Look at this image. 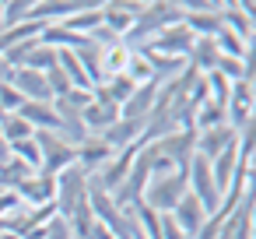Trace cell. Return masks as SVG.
<instances>
[{
	"label": "cell",
	"mask_w": 256,
	"mask_h": 239,
	"mask_svg": "<svg viewBox=\"0 0 256 239\" xmlns=\"http://www.w3.org/2000/svg\"><path fill=\"white\" fill-rule=\"evenodd\" d=\"M112 155H116V151H112V148H109L98 134H88V137L78 144V165H81L84 172H98V169H102Z\"/></svg>",
	"instance_id": "obj_17"
},
{
	"label": "cell",
	"mask_w": 256,
	"mask_h": 239,
	"mask_svg": "<svg viewBox=\"0 0 256 239\" xmlns=\"http://www.w3.org/2000/svg\"><path fill=\"white\" fill-rule=\"evenodd\" d=\"M8 85H11V88H14V92H18L25 102H53L50 85H46V74H39V71L18 67V71H11Z\"/></svg>",
	"instance_id": "obj_9"
},
{
	"label": "cell",
	"mask_w": 256,
	"mask_h": 239,
	"mask_svg": "<svg viewBox=\"0 0 256 239\" xmlns=\"http://www.w3.org/2000/svg\"><path fill=\"white\" fill-rule=\"evenodd\" d=\"M207 218H210V214L204 211V204H200V200H196L190 190H186V197H182V200L172 207V221L179 225V232H182L186 239H193V235L204 228V221H207Z\"/></svg>",
	"instance_id": "obj_13"
},
{
	"label": "cell",
	"mask_w": 256,
	"mask_h": 239,
	"mask_svg": "<svg viewBox=\"0 0 256 239\" xmlns=\"http://www.w3.org/2000/svg\"><path fill=\"white\" fill-rule=\"evenodd\" d=\"M18 116H22L36 134H56V130H60V120H56L53 102H25V106L18 109Z\"/></svg>",
	"instance_id": "obj_16"
},
{
	"label": "cell",
	"mask_w": 256,
	"mask_h": 239,
	"mask_svg": "<svg viewBox=\"0 0 256 239\" xmlns=\"http://www.w3.org/2000/svg\"><path fill=\"white\" fill-rule=\"evenodd\" d=\"M22 106H25V99H22L11 85H0V109H4V113L11 116V113H18Z\"/></svg>",
	"instance_id": "obj_29"
},
{
	"label": "cell",
	"mask_w": 256,
	"mask_h": 239,
	"mask_svg": "<svg viewBox=\"0 0 256 239\" xmlns=\"http://www.w3.org/2000/svg\"><path fill=\"white\" fill-rule=\"evenodd\" d=\"M25 214V204L14 190H0V232H14Z\"/></svg>",
	"instance_id": "obj_21"
},
{
	"label": "cell",
	"mask_w": 256,
	"mask_h": 239,
	"mask_svg": "<svg viewBox=\"0 0 256 239\" xmlns=\"http://www.w3.org/2000/svg\"><path fill=\"white\" fill-rule=\"evenodd\" d=\"M176 22H182V11L172 4V0H148V8L134 18V25H130V32L123 36V43H126L130 50H140L148 39H154L162 29H168V25H176Z\"/></svg>",
	"instance_id": "obj_1"
},
{
	"label": "cell",
	"mask_w": 256,
	"mask_h": 239,
	"mask_svg": "<svg viewBox=\"0 0 256 239\" xmlns=\"http://www.w3.org/2000/svg\"><path fill=\"white\" fill-rule=\"evenodd\" d=\"M4 116H8V113H4V109H0V123H4Z\"/></svg>",
	"instance_id": "obj_34"
},
{
	"label": "cell",
	"mask_w": 256,
	"mask_h": 239,
	"mask_svg": "<svg viewBox=\"0 0 256 239\" xmlns=\"http://www.w3.org/2000/svg\"><path fill=\"white\" fill-rule=\"evenodd\" d=\"M193 43H196V36L182 25V22H176V25H168V29H162L154 39H148L140 50H148V53H162V57H179V60H186L190 57V50H193Z\"/></svg>",
	"instance_id": "obj_6"
},
{
	"label": "cell",
	"mask_w": 256,
	"mask_h": 239,
	"mask_svg": "<svg viewBox=\"0 0 256 239\" xmlns=\"http://www.w3.org/2000/svg\"><path fill=\"white\" fill-rule=\"evenodd\" d=\"M64 221H67L70 239H92V232H95V214H92V207H88V204H84V207H78L74 214H67Z\"/></svg>",
	"instance_id": "obj_22"
},
{
	"label": "cell",
	"mask_w": 256,
	"mask_h": 239,
	"mask_svg": "<svg viewBox=\"0 0 256 239\" xmlns=\"http://www.w3.org/2000/svg\"><path fill=\"white\" fill-rule=\"evenodd\" d=\"M256 200H252V193H246L242 197V204L232 211V214H224L221 218V228H218V239H252V207Z\"/></svg>",
	"instance_id": "obj_8"
},
{
	"label": "cell",
	"mask_w": 256,
	"mask_h": 239,
	"mask_svg": "<svg viewBox=\"0 0 256 239\" xmlns=\"http://www.w3.org/2000/svg\"><path fill=\"white\" fill-rule=\"evenodd\" d=\"M224 120H228V127H232L235 134L256 120V92H252V78L232 85V95H228V102H224Z\"/></svg>",
	"instance_id": "obj_5"
},
{
	"label": "cell",
	"mask_w": 256,
	"mask_h": 239,
	"mask_svg": "<svg viewBox=\"0 0 256 239\" xmlns=\"http://www.w3.org/2000/svg\"><path fill=\"white\" fill-rule=\"evenodd\" d=\"M235 141H238V134L228 127V123H221V127H210V130H196V155L200 158H218L221 151H228V148H235Z\"/></svg>",
	"instance_id": "obj_11"
},
{
	"label": "cell",
	"mask_w": 256,
	"mask_h": 239,
	"mask_svg": "<svg viewBox=\"0 0 256 239\" xmlns=\"http://www.w3.org/2000/svg\"><path fill=\"white\" fill-rule=\"evenodd\" d=\"M154 95H158V85H154V81H148V85H137V88L126 95V102L120 106V120L144 123V120L151 116V109H154Z\"/></svg>",
	"instance_id": "obj_14"
},
{
	"label": "cell",
	"mask_w": 256,
	"mask_h": 239,
	"mask_svg": "<svg viewBox=\"0 0 256 239\" xmlns=\"http://www.w3.org/2000/svg\"><path fill=\"white\" fill-rule=\"evenodd\" d=\"M14 193L22 197V204H25V207L53 204V200H56V176H50V172H32V176H28Z\"/></svg>",
	"instance_id": "obj_10"
},
{
	"label": "cell",
	"mask_w": 256,
	"mask_h": 239,
	"mask_svg": "<svg viewBox=\"0 0 256 239\" xmlns=\"http://www.w3.org/2000/svg\"><path fill=\"white\" fill-rule=\"evenodd\" d=\"M36 141H39V151H42V169L39 172L56 176V172H64L67 165L78 162V148L70 141H64L60 134H36Z\"/></svg>",
	"instance_id": "obj_7"
},
{
	"label": "cell",
	"mask_w": 256,
	"mask_h": 239,
	"mask_svg": "<svg viewBox=\"0 0 256 239\" xmlns=\"http://www.w3.org/2000/svg\"><path fill=\"white\" fill-rule=\"evenodd\" d=\"M8 78H11V67H8L4 57H0V85H8Z\"/></svg>",
	"instance_id": "obj_31"
},
{
	"label": "cell",
	"mask_w": 256,
	"mask_h": 239,
	"mask_svg": "<svg viewBox=\"0 0 256 239\" xmlns=\"http://www.w3.org/2000/svg\"><path fill=\"white\" fill-rule=\"evenodd\" d=\"M0 239H18V235L14 232H0Z\"/></svg>",
	"instance_id": "obj_32"
},
{
	"label": "cell",
	"mask_w": 256,
	"mask_h": 239,
	"mask_svg": "<svg viewBox=\"0 0 256 239\" xmlns=\"http://www.w3.org/2000/svg\"><path fill=\"white\" fill-rule=\"evenodd\" d=\"M116 120H120V106H112V102H106V99H95V95H92V102L81 109V123H84L88 134H106Z\"/></svg>",
	"instance_id": "obj_15"
},
{
	"label": "cell",
	"mask_w": 256,
	"mask_h": 239,
	"mask_svg": "<svg viewBox=\"0 0 256 239\" xmlns=\"http://www.w3.org/2000/svg\"><path fill=\"white\" fill-rule=\"evenodd\" d=\"M32 176V169L18 158H8L4 165H0V190H18L25 179Z\"/></svg>",
	"instance_id": "obj_23"
},
{
	"label": "cell",
	"mask_w": 256,
	"mask_h": 239,
	"mask_svg": "<svg viewBox=\"0 0 256 239\" xmlns=\"http://www.w3.org/2000/svg\"><path fill=\"white\" fill-rule=\"evenodd\" d=\"M4 4V29H18V25H25V18H28V4L32 0H0ZM0 29V32H4Z\"/></svg>",
	"instance_id": "obj_28"
},
{
	"label": "cell",
	"mask_w": 256,
	"mask_h": 239,
	"mask_svg": "<svg viewBox=\"0 0 256 239\" xmlns=\"http://www.w3.org/2000/svg\"><path fill=\"white\" fill-rule=\"evenodd\" d=\"M154 144H158V151H162L172 165L186 169V162L193 158V148H196V130H172V134H165V137L154 141Z\"/></svg>",
	"instance_id": "obj_12"
},
{
	"label": "cell",
	"mask_w": 256,
	"mask_h": 239,
	"mask_svg": "<svg viewBox=\"0 0 256 239\" xmlns=\"http://www.w3.org/2000/svg\"><path fill=\"white\" fill-rule=\"evenodd\" d=\"M56 67H60V74L70 81V88L92 92V81H88V74H84V67H81V60H78L74 50H56Z\"/></svg>",
	"instance_id": "obj_19"
},
{
	"label": "cell",
	"mask_w": 256,
	"mask_h": 239,
	"mask_svg": "<svg viewBox=\"0 0 256 239\" xmlns=\"http://www.w3.org/2000/svg\"><path fill=\"white\" fill-rule=\"evenodd\" d=\"M22 67L46 74V71H53V67H56V50H50V46H42V43L36 39V46L28 50V57H25V64H22Z\"/></svg>",
	"instance_id": "obj_24"
},
{
	"label": "cell",
	"mask_w": 256,
	"mask_h": 239,
	"mask_svg": "<svg viewBox=\"0 0 256 239\" xmlns=\"http://www.w3.org/2000/svg\"><path fill=\"white\" fill-rule=\"evenodd\" d=\"M186 169H176V172H162V176H151L148 186H144V197L140 204H148L151 211L158 214H172V207L186 197Z\"/></svg>",
	"instance_id": "obj_2"
},
{
	"label": "cell",
	"mask_w": 256,
	"mask_h": 239,
	"mask_svg": "<svg viewBox=\"0 0 256 239\" xmlns=\"http://www.w3.org/2000/svg\"><path fill=\"white\" fill-rule=\"evenodd\" d=\"M123 74H126L134 85H148V81H151V64H148L144 50H130V60H126Z\"/></svg>",
	"instance_id": "obj_27"
},
{
	"label": "cell",
	"mask_w": 256,
	"mask_h": 239,
	"mask_svg": "<svg viewBox=\"0 0 256 239\" xmlns=\"http://www.w3.org/2000/svg\"><path fill=\"white\" fill-rule=\"evenodd\" d=\"M126 60H130V46H126L123 39H120V43H112V46H102V50H98V71H102V81H106V78L123 74Z\"/></svg>",
	"instance_id": "obj_18"
},
{
	"label": "cell",
	"mask_w": 256,
	"mask_h": 239,
	"mask_svg": "<svg viewBox=\"0 0 256 239\" xmlns=\"http://www.w3.org/2000/svg\"><path fill=\"white\" fill-rule=\"evenodd\" d=\"M0 137H4L8 144H18V141H28V137H36V130L18 116V113H11V116H4V123H0Z\"/></svg>",
	"instance_id": "obj_25"
},
{
	"label": "cell",
	"mask_w": 256,
	"mask_h": 239,
	"mask_svg": "<svg viewBox=\"0 0 256 239\" xmlns=\"http://www.w3.org/2000/svg\"><path fill=\"white\" fill-rule=\"evenodd\" d=\"M0 29H4V4H0Z\"/></svg>",
	"instance_id": "obj_33"
},
{
	"label": "cell",
	"mask_w": 256,
	"mask_h": 239,
	"mask_svg": "<svg viewBox=\"0 0 256 239\" xmlns=\"http://www.w3.org/2000/svg\"><path fill=\"white\" fill-rule=\"evenodd\" d=\"M186 186H190V193L204 204V211H207V214H214V211H218L221 193H218V186H214L210 162H207V158H200L196 151H193V158L186 162Z\"/></svg>",
	"instance_id": "obj_4"
},
{
	"label": "cell",
	"mask_w": 256,
	"mask_h": 239,
	"mask_svg": "<svg viewBox=\"0 0 256 239\" xmlns=\"http://www.w3.org/2000/svg\"><path fill=\"white\" fill-rule=\"evenodd\" d=\"M11 158H18V162H25L32 172H39L42 169V151H39V141L36 137H28V141H18V144H11Z\"/></svg>",
	"instance_id": "obj_26"
},
{
	"label": "cell",
	"mask_w": 256,
	"mask_h": 239,
	"mask_svg": "<svg viewBox=\"0 0 256 239\" xmlns=\"http://www.w3.org/2000/svg\"><path fill=\"white\" fill-rule=\"evenodd\" d=\"M88 193H92V172H84L78 162L74 165H67L64 172H56V214L60 218H67V214H74L78 207H84L88 204Z\"/></svg>",
	"instance_id": "obj_3"
},
{
	"label": "cell",
	"mask_w": 256,
	"mask_h": 239,
	"mask_svg": "<svg viewBox=\"0 0 256 239\" xmlns=\"http://www.w3.org/2000/svg\"><path fill=\"white\" fill-rule=\"evenodd\" d=\"M8 158H11V144H8L4 137H0V165H4Z\"/></svg>",
	"instance_id": "obj_30"
},
{
	"label": "cell",
	"mask_w": 256,
	"mask_h": 239,
	"mask_svg": "<svg viewBox=\"0 0 256 239\" xmlns=\"http://www.w3.org/2000/svg\"><path fill=\"white\" fill-rule=\"evenodd\" d=\"M218 60H221V53H218L214 39H196L193 50H190V57H186V64H190L193 71H200V74H210V71L218 67Z\"/></svg>",
	"instance_id": "obj_20"
}]
</instances>
